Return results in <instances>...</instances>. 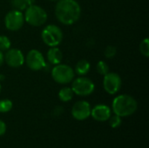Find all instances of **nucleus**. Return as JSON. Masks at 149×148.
Instances as JSON below:
<instances>
[{
	"label": "nucleus",
	"instance_id": "19",
	"mask_svg": "<svg viewBox=\"0 0 149 148\" xmlns=\"http://www.w3.org/2000/svg\"><path fill=\"white\" fill-rule=\"evenodd\" d=\"M140 51L141 53L145 57V58H148L149 57V39L148 38H146L145 39H143L141 44H140Z\"/></svg>",
	"mask_w": 149,
	"mask_h": 148
},
{
	"label": "nucleus",
	"instance_id": "1",
	"mask_svg": "<svg viewBox=\"0 0 149 148\" xmlns=\"http://www.w3.org/2000/svg\"><path fill=\"white\" fill-rule=\"evenodd\" d=\"M81 7L76 0H58L55 6L57 19L65 25L75 24L80 17Z\"/></svg>",
	"mask_w": 149,
	"mask_h": 148
},
{
	"label": "nucleus",
	"instance_id": "9",
	"mask_svg": "<svg viewBox=\"0 0 149 148\" xmlns=\"http://www.w3.org/2000/svg\"><path fill=\"white\" fill-rule=\"evenodd\" d=\"M122 80L120 76L115 72H108L104 76L103 87L104 90L110 95L118 93L121 88Z\"/></svg>",
	"mask_w": 149,
	"mask_h": 148
},
{
	"label": "nucleus",
	"instance_id": "12",
	"mask_svg": "<svg viewBox=\"0 0 149 148\" xmlns=\"http://www.w3.org/2000/svg\"><path fill=\"white\" fill-rule=\"evenodd\" d=\"M111 109L109 106L100 104L95 106L91 110V116L97 121H107L111 116Z\"/></svg>",
	"mask_w": 149,
	"mask_h": 148
},
{
	"label": "nucleus",
	"instance_id": "15",
	"mask_svg": "<svg viewBox=\"0 0 149 148\" xmlns=\"http://www.w3.org/2000/svg\"><path fill=\"white\" fill-rule=\"evenodd\" d=\"M73 95H74V93H73L72 88L67 87V86L61 88L58 92V99L62 102H69L70 100L72 99Z\"/></svg>",
	"mask_w": 149,
	"mask_h": 148
},
{
	"label": "nucleus",
	"instance_id": "27",
	"mask_svg": "<svg viewBox=\"0 0 149 148\" xmlns=\"http://www.w3.org/2000/svg\"><path fill=\"white\" fill-rule=\"evenodd\" d=\"M3 79H4V76L1 74V75H0V81H2V80H3Z\"/></svg>",
	"mask_w": 149,
	"mask_h": 148
},
{
	"label": "nucleus",
	"instance_id": "20",
	"mask_svg": "<svg viewBox=\"0 0 149 148\" xmlns=\"http://www.w3.org/2000/svg\"><path fill=\"white\" fill-rule=\"evenodd\" d=\"M10 3L14 10H20V11H24L28 7L24 0H11Z\"/></svg>",
	"mask_w": 149,
	"mask_h": 148
},
{
	"label": "nucleus",
	"instance_id": "3",
	"mask_svg": "<svg viewBox=\"0 0 149 148\" xmlns=\"http://www.w3.org/2000/svg\"><path fill=\"white\" fill-rule=\"evenodd\" d=\"M24 21L34 27H39L45 24L48 18L47 12L41 7L36 4L28 6L24 10Z\"/></svg>",
	"mask_w": 149,
	"mask_h": 148
},
{
	"label": "nucleus",
	"instance_id": "29",
	"mask_svg": "<svg viewBox=\"0 0 149 148\" xmlns=\"http://www.w3.org/2000/svg\"><path fill=\"white\" fill-rule=\"evenodd\" d=\"M50 1H57V0H50Z\"/></svg>",
	"mask_w": 149,
	"mask_h": 148
},
{
	"label": "nucleus",
	"instance_id": "24",
	"mask_svg": "<svg viewBox=\"0 0 149 148\" xmlns=\"http://www.w3.org/2000/svg\"><path fill=\"white\" fill-rule=\"evenodd\" d=\"M3 61H4V58H3V51H0V66H1L2 65H3Z\"/></svg>",
	"mask_w": 149,
	"mask_h": 148
},
{
	"label": "nucleus",
	"instance_id": "10",
	"mask_svg": "<svg viewBox=\"0 0 149 148\" xmlns=\"http://www.w3.org/2000/svg\"><path fill=\"white\" fill-rule=\"evenodd\" d=\"M4 61L11 68L21 67L24 63V56L21 50L17 48H10L3 55Z\"/></svg>",
	"mask_w": 149,
	"mask_h": 148
},
{
	"label": "nucleus",
	"instance_id": "2",
	"mask_svg": "<svg viewBox=\"0 0 149 148\" xmlns=\"http://www.w3.org/2000/svg\"><path fill=\"white\" fill-rule=\"evenodd\" d=\"M138 108V103L134 98L127 94L117 96L112 104V109L114 114L120 117H127L133 115Z\"/></svg>",
	"mask_w": 149,
	"mask_h": 148
},
{
	"label": "nucleus",
	"instance_id": "8",
	"mask_svg": "<svg viewBox=\"0 0 149 148\" xmlns=\"http://www.w3.org/2000/svg\"><path fill=\"white\" fill-rule=\"evenodd\" d=\"M24 22L23 11L14 9L8 11L4 17V25L6 29L10 31H17L20 30L24 26Z\"/></svg>",
	"mask_w": 149,
	"mask_h": 148
},
{
	"label": "nucleus",
	"instance_id": "13",
	"mask_svg": "<svg viewBox=\"0 0 149 148\" xmlns=\"http://www.w3.org/2000/svg\"><path fill=\"white\" fill-rule=\"evenodd\" d=\"M46 58H47L49 64H51L52 65H58L62 62L63 53L60 51V49L58 48V46L50 47V49L47 51Z\"/></svg>",
	"mask_w": 149,
	"mask_h": 148
},
{
	"label": "nucleus",
	"instance_id": "26",
	"mask_svg": "<svg viewBox=\"0 0 149 148\" xmlns=\"http://www.w3.org/2000/svg\"><path fill=\"white\" fill-rule=\"evenodd\" d=\"M24 1H25V3H27V5H28V6L34 4V3H35V2H36V0H24Z\"/></svg>",
	"mask_w": 149,
	"mask_h": 148
},
{
	"label": "nucleus",
	"instance_id": "4",
	"mask_svg": "<svg viewBox=\"0 0 149 148\" xmlns=\"http://www.w3.org/2000/svg\"><path fill=\"white\" fill-rule=\"evenodd\" d=\"M43 42L49 47H55L63 41L64 34L62 30L56 24H48L41 31Z\"/></svg>",
	"mask_w": 149,
	"mask_h": 148
},
{
	"label": "nucleus",
	"instance_id": "17",
	"mask_svg": "<svg viewBox=\"0 0 149 148\" xmlns=\"http://www.w3.org/2000/svg\"><path fill=\"white\" fill-rule=\"evenodd\" d=\"M11 42L10 39L5 35H0V51H6L10 48Z\"/></svg>",
	"mask_w": 149,
	"mask_h": 148
},
{
	"label": "nucleus",
	"instance_id": "11",
	"mask_svg": "<svg viewBox=\"0 0 149 148\" xmlns=\"http://www.w3.org/2000/svg\"><path fill=\"white\" fill-rule=\"evenodd\" d=\"M91 106L86 100L76 102L72 108V115L77 120H85L91 116Z\"/></svg>",
	"mask_w": 149,
	"mask_h": 148
},
{
	"label": "nucleus",
	"instance_id": "23",
	"mask_svg": "<svg viewBox=\"0 0 149 148\" xmlns=\"http://www.w3.org/2000/svg\"><path fill=\"white\" fill-rule=\"evenodd\" d=\"M5 132H6V125L3 120H0V136L3 135Z\"/></svg>",
	"mask_w": 149,
	"mask_h": 148
},
{
	"label": "nucleus",
	"instance_id": "5",
	"mask_svg": "<svg viewBox=\"0 0 149 148\" xmlns=\"http://www.w3.org/2000/svg\"><path fill=\"white\" fill-rule=\"evenodd\" d=\"M52 79L60 85H66L71 83L74 79V70L68 65L58 64L53 66L52 69Z\"/></svg>",
	"mask_w": 149,
	"mask_h": 148
},
{
	"label": "nucleus",
	"instance_id": "22",
	"mask_svg": "<svg viewBox=\"0 0 149 148\" xmlns=\"http://www.w3.org/2000/svg\"><path fill=\"white\" fill-rule=\"evenodd\" d=\"M116 53H117V49L113 45H108V46H107L106 49H105V51H104L105 57L107 58H109V59L114 58L115 55H116Z\"/></svg>",
	"mask_w": 149,
	"mask_h": 148
},
{
	"label": "nucleus",
	"instance_id": "25",
	"mask_svg": "<svg viewBox=\"0 0 149 148\" xmlns=\"http://www.w3.org/2000/svg\"><path fill=\"white\" fill-rule=\"evenodd\" d=\"M60 109H62V107H60V106L56 107V109H55V114H56V115H59V114H61V113H62V112H63V111H60V112H59V110H60Z\"/></svg>",
	"mask_w": 149,
	"mask_h": 148
},
{
	"label": "nucleus",
	"instance_id": "18",
	"mask_svg": "<svg viewBox=\"0 0 149 148\" xmlns=\"http://www.w3.org/2000/svg\"><path fill=\"white\" fill-rule=\"evenodd\" d=\"M96 71H97V72L99 74L105 76L107 73L109 72V66H108V65L105 61L100 60L96 65Z\"/></svg>",
	"mask_w": 149,
	"mask_h": 148
},
{
	"label": "nucleus",
	"instance_id": "14",
	"mask_svg": "<svg viewBox=\"0 0 149 148\" xmlns=\"http://www.w3.org/2000/svg\"><path fill=\"white\" fill-rule=\"evenodd\" d=\"M74 72L79 76L86 75L91 70V64L86 59H80L75 65V68L73 69Z\"/></svg>",
	"mask_w": 149,
	"mask_h": 148
},
{
	"label": "nucleus",
	"instance_id": "7",
	"mask_svg": "<svg viewBox=\"0 0 149 148\" xmlns=\"http://www.w3.org/2000/svg\"><path fill=\"white\" fill-rule=\"evenodd\" d=\"M24 62L28 68L34 72L41 71L46 66L44 55L36 49H32L28 51L27 55L24 57Z\"/></svg>",
	"mask_w": 149,
	"mask_h": 148
},
{
	"label": "nucleus",
	"instance_id": "16",
	"mask_svg": "<svg viewBox=\"0 0 149 148\" xmlns=\"http://www.w3.org/2000/svg\"><path fill=\"white\" fill-rule=\"evenodd\" d=\"M13 104L12 101L8 99H3L0 100V113H5L10 112L12 109Z\"/></svg>",
	"mask_w": 149,
	"mask_h": 148
},
{
	"label": "nucleus",
	"instance_id": "28",
	"mask_svg": "<svg viewBox=\"0 0 149 148\" xmlns=\"http://www.w3.org/2000/svg\"><path fill=\"white\" fill-rule=\"evenodd\" d=\"M1 91H2V85H1V82H0V93H1Z\"/></svg>",
	"mask_w": 149,
	"mask_h": 148
},
{
	"label": "nucleus",
	"instance_id": "21",
	"mask_svg": "<svg viewBox=\"0 0 149 148\" xmlns=\"http://www.w3.org/2000/svg\"><path fill=\"white\" fill-rule=\"evenodd\" d=\"M108 120H109V125H110V126L113 127V128H117V127H119V126L121 125V122H122L121 117H120V116H118V115H116V114H114V115H113V116L111 115L110 118H109Z\"/></svg>",
	"mask_w": 149,
	"mask_h": 148
},
{
	"label": "nucleus",
	"instance_id": "6",
	"mask_svg": "<svg viewBox=\"0 0 149 148\" xmlns=\"http://www.w3.org/2000/svg\"><path fill=\"white\" fill-rule=\"evenodd\" d=\"M72 90L74 94L85 97L92 94L95 90V85L93 81L85 76H79V78L73 79L72 81Z\"/></svg>",
	"mask_w": 149,
	"mask_h": 148
}]
</instances>
